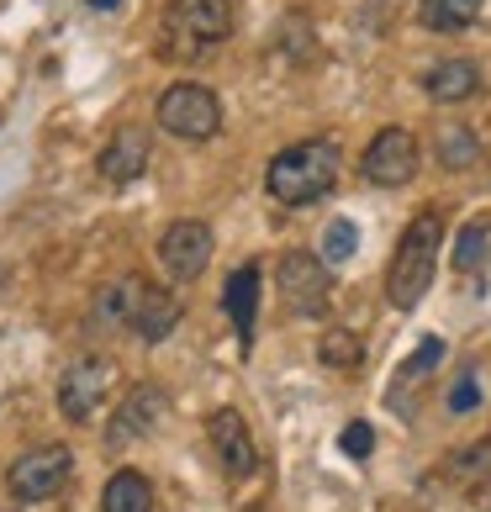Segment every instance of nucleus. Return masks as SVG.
I'll use <instances>...</instances> for the list:
<instances>
[{"label": "nucleus", "instance_id": "nucleus-1", "mask_svg": "<svg viewBox=\"0 0 491 512\" xmlns=\"http://www.w3.org/2000/svg\"><path fill=\"white\" fill-rule=\"evenodd\" d=\"M338 175H344V154H338L333 138H301L291 148H280V154L264 164V191L270 201L280 206H312L323 201Z\"/></svg>", "mask_w": 491, "mask_h": 512}, {"label": "nucleus", "instance_id": "nucleus-2", "mask_svg": "<svg viewBox=\"0 0 491 512\" xmlns=\"http://www.w3.org/2000/svg\"><path fill=\"white\" fill-rule=\"evenodd\" d=\"M439 249H444V212L439 206H423L407 222V233L396 238V254L386 270V301L396 312H412L428 296L433 275H439Z\"/></svg>", "mask_w": 491, "mask_h": 512}, {"label": "nucleus", "instance_id": "nucleus-3", "mask_svg": "<svg viewBox=\"0 0 491 512\" xmlns=\"http://www.w3.org/2000/svg\"><path fill=\"white\" fill-rule=\"evenodd\" d=\"M233 22H238V0H169L159 27V59L175 64L206 59L217 43L233 37Z\"/></svg>", "mask_w": 491, "mask_h": 512}, {"label": "nucleus", "instance_id": "nucleus-4", "mask_svg": "<svg viewBox=\"0 0 491 512\" xmlns=\"http://www.w3.org/2000/svg\"><path fill=\"white\" fill-rule=\"evenodd\" d=\"M159 127L180 143H212L222 132V101L201 80H175L159 96Z\"/></svg>", "mask_w": 491, "mask_h": 512}, {"label": "nucleus", "instance_id": "nucleus-5", "mask_svg": "<svg viewBox=\"0 0 491 512\" xmlns=\"http://www.w3.org/2000/svg\"><path fill=\"white\" fill-rule=\"evenodd\" d=\"M275 286H280L286 312L301 317V322H317V317L333 307V270H328L323 254H307V249L280 254V264H275Z\"/></svg>", "mask_w": 491, "mask_h": 512}, {"label": "nucleus", "instance_id": "nucleus-6", "mask_svg": "<svg viewBox=\"0 0 491 512\" xmlns=\"http://www.w3.org/2000/svg\"><path fill=\"white\" fill-rule=\"evenodd\" d=\"M74 476V449L69 444H37L27 454H16L11 470H6V491H11V502H53L59 491L69 486Z\"/></svg>", "mask_w": 491, "mask_h": 512}, {"label": "nucleus", "instance_id": "nucleus-7", "mask_svg": "<svg viewBox=\"0 0 491 512\" xmlns=\"http://www.w3.org/2000/svg\"><path fill=\"white\" fill-rule=\"evenodd\" d=\"M111 381H117V365H111L106 354L69 359V370L59 375V412L69 417V423H90V417L106 407Z\"/></svg>", "mask_w": 491, "mask_h": 512}, {"label": "nucleus", "instance_id": "nucleus-8", "mask_svg": "<svg viewBox=\"0 0 491 512\" xmlns=\"http://www.w3.org/2000/svg\"><path fill=\"white\" fill-rule=\"evenodd\" d=\"M418 159H423V154H418V132H407V127H381V132L370 138L360 169H365L370 185L396 191V185H407L412 175H418Z\"/></svg>", "mask_w": 491, "mask_h": 512}, {"label": "nucleus", "instance_id": "nucleus-9", "mask_svg": "<svg viewBox=\"0 0 491 512\" xmlns=\"http://www.w3.org/2000/svg\"><path fill=\"white\" fill-rule=\"evenodd\" d=\"M212 249H217L212 227H206L201 217H180V222H169L164 238H159V264H164L169 280L185 286V280H196L206 264H212Z\"/></svg>", "mask_w": 491, "mask_h": 512}, {"label": "nucleus", "instance_id": "nucleus-10", "mask_svg": "<svg viewBox=\"0 0 491 512\" xmlns=\"http://www.w3.org/2000/svg\"><path fill=\"white\" fill-rule=\"evenodd\" d=\"M164 407H169V396H164V386H159V381H138V386H127L122 407L111 412V423H106V449H127V444L148 439V433L159 428Z\"/></svg>", "mask_w": 491, "mask_h": 512}, {"label": "nucleus", "instance_id": "nucleus-11", "mask_svg": "<svg viewBox=\"0 0 491 512\" xmlns=\"http://www.w3.org/2000/svg\"><path fill=\"white\" fill-rule=\"evenodd\" d=\"M206 439H212L217 460H222V470H228L233 481H243V476L259 470V444H254V433H249V423H243L238 407H217L212 417H206Z\"/></svg>", "mask_w": 491, "mask_h": 512}, {"label": "nucleus", "instance_id": "nucleus-12", "mask_svg": "<svg viewBox=\"0 0 491 512\" xmlns=\"http://www.w3.org/2000/svg\"><path fill=\"white\" fill-rule=\"evenodd\" d=\"M148 159H154L148 132H143V127H117V132L106 138L101 159H96V175H101L106 185H132V180L148 175Z\"/></svg>", "mask_w": 491, "mask_h": 512}, {"label": "nucleus", "instance_id": "nucleus-13", "mask_svg": "<svg viewBox=\"0 0 491 512\" xmlns=\"http://www.w3.org/2000/svg\"><path fill=\"white\" fill-rule=\"evenodd\" d=\"M481 90H486L481 64H470V59H439V64L423 74V96H428V101H439V106L476 101Z\"/></svg>", "mask_w": 491, "mask_h": 512}, {"label": "nucleus", "instance_id": "nucleus-14", "mask_svg": "<svg viewBox=\"0 0 491 512\" xmlns=\"http://www.w3.org/2000/svg\"><path fill=\"white\" fill-rule=\"evenodd\" d=\"M143 291H148V280H138V275H117L111 286H101L96 301H90V328H101V333L132 328V312H138Z\"/></svg>", "mask_w": 491, "mask_h": 512}, {"label": "nucleus", "instance_id": "nucleus-15", "mask_svg": "<svg viewBox=\"0 0 491 512\" xmlns=\"http://www.w3.org/2000/svg\"><path fill=\"white\" fill-rule=\"evenodd\" d=\"M222 312H228V322L238 328V344L249 349L254 344V322H259V264H238V270L228 275V286H222Z\"/></svg>", "mask_w": 491, "mask_h": 512}, {"label": "nucleus", "instance_id": "nucleus-16", "mask_svg": "<svg viewBox=\"0 0 491 512\" xmlns=\"http://www.w3.org/2000/svg\"><path fill=\"white\" fill-rule=\"evenodd\" d=\"M180 317H185V301L175 291L148 286L143 301H138V312H132V333H138L143 344H164V338L180 328Z\"/></svg>", "mask_w": 491, "mask_h": 512}, {"label": "nucleus", "instance_id": "nucleus-17", "mask_svg": "<svg viewBox=\"0 0 491 512\" xmlns=\"http://www.w3.org/2000/svg\"><path fill=\"white\" fill-rule=\"evenodd\" d=\"M481 6L486 0H418V27L439 32V37H455V32L481 22Z\"/></svg>", "mask_w": 491, "mask_h": 512}, {"label": "nucleus", "instance_id": "nucleus-18", "mask_svg": "<svg viewBox=\"0 0 491 512\" xmlns=\"http://www.w3.org/2000/svg\"><path fill=\"white\" fill-rule=\"evenodd\" d=\"M101 512H154V486L143 470H117L101 491Z\"/></svg>", "mask_w": 491, "mask_h": 512}, {"label": "nucleus", "instance_id": "nucleus-19", "mask_svg": "<svg viewBox=\"0 0 491 512\" xmlns=\"http://www.w3.org/2000/svg\"><path fill=\"white\" fill-rule=\"evenodd\" d=\"M433 159H439L449 175L455 169H470L481 159V138H476V127H465V122H449V127H439L433 132Z\"/></svg>", "mask_w": 491, "mask_h": 512}, {"label": "nucleus", "instance_id": "nucleus-20", "mask_svg": "<svg viewBox=\"0 0 491 512\" xmlns=\"http://www.w3.org/2000/svg\"><path fill=\"white\" fill-rule=\"evenodd\" d=\"M491 259V217H470L460 233H455V249H449V264L460 275H476L481 264Z\"/></svg>", "mask_w": 491, "mask_h": 512}, {"label": "nucleus", "instance_id": "nucleus-21", "mask_svg": "<svg viewBox=\"0 0 491 512\" xmlns=\"http://www.w3.org/2000/svg\"><path fill=\"white\" fill-rule=\"evenodd\" d=\"M317 365L323 370H360L365 365V338L354 328H328L317 338Z\"/></svg>", "mask_w": 491, "mask_h": 512}, {"label": "nucleus", "instance_id": "nucleus-22", "mask_svg": "<svg viewBox=\"0 0 491 512\" xmlns=\"http://www.w3.org/2000/svg\"><path fill=\"white\" fill-rule=\"evenodd\" d=\"M444 476L455 481V486H486V481H491V439L470 444V449H460V454H449Z\"/></svg>", "mask_w": 491, "mask_h": 512}, {"label": "nucleus", "instance_id": "nucleus-23", "mask_svg": "<svg viewBox=\"0 0 491 512\" xmlns=\"http://www.w3.org/2000/svg\"><path fill=\"white\" fill-rule=\"evenodd\" d=\"M439 359H444V338H418V349H412L407 359H402V365H396V386H407V381H423V375L433 370V365H439Z\"/></svg>", "mask_w": 491, "mask_h": 512}, {"label": "nucleus", "instance_id": "nucleus-24", "mask_svg": "<svg viewBox=\"0 0 491 512\" xmlns=\"http://www.w3.org/2000/svg\"><path fill=\"white\" fill-rule=\"evenodd\" d=\"M481 396H486V391H481V370H476V365H465V370H460V381L449 386L444 407L455 412V417H470V412L481 407Z\"/></svg>", "mask_w": 491, "mask_h": 512}, {"label": "nucleus", "instance_id": "nucleus-25", "mask_svg": "<svg viewBox=\"0 0 491 512\" xmlns=\"http://www.w3.org/2000/svg\"><path fill=\"white\" fill-rule=\"evenodd\" d=\"M354 249H360V227H354L349 217H333V222L323 227V259L338 264V259H349Z\"/></svg>", "mask_w": 491, "mask_h": 512}, {"label": "nucleus", "instance_id": "nucleus-26", "mask_svg": "<svg viewBox=\"0 0 491 512\" xmlns=\"http://www.w3.org/2000/svg\"><path fill=\"white\" fill-rule=\"evenodd\" d=\"M275 48L286 53L291 64H307L312 59V27L301 22V16H291L286 27H275Z\"/></svg>", "mask_w": 491, "mask_h": 512}, {"label": "nucleus", "instance_id": "nucleus-27", "mask_svg": "<svg viewBox=\"0 0 491 512\" xmlns=\"http://www.w3.org/2000/svg\"><path fill=\"white\" fill-rule=\"evenodd\" d=\"M338 449H344L349 460H370L375 454V428L365 423V417H354V423H344V433H338Z\"/></svg>", "mask_w": 491, "mask_h": 512}, {"label": "nucleus", "instance_id": "nucleus-28", "mask_svg": "<svg viewBox=\"0 0 491 512\" xmlns=\"http://www.w3.org/2000/svg\"><path fill=\"white\" fill-rule=\"evenodd\" d=\"M85 6H90V11H117L122 0H85Z\"/></svg>", "mask_w": 491, "mask_h": 512}]
</instances>
